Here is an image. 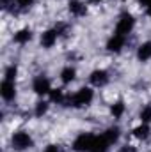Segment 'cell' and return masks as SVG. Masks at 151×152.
I'll return each instance as SVG.
<instances>
[{"label": "cell", "instance_id": "cell-1", "mask_svg": "<svg viewBox=\"0 0 151 152\" xmlns=\"http://www.w3.org/2000/svg\"><path fill=\"white\" fill-rule=\"evenodd\" d=\"M93 101H94V88L91 85H87V87L76 88L75 92H70L64 106H68L71 110H82V108L91 106Z\"/></svg>", "mask_w": 151, "mask_h": 152}, {"label": "cell", "instance_id": "cell-2", "mask_svg": "<svg viewBox=\"0 0 151 152\" xmlns=\"http://www.w3.org/2000/svg\"><path fill=\"white\" fill-rule=\"evenodd\" d=\"M11 149L16 152H25V151H30L32 147H34V136L29 133V131H25V129H16V131H13V134H11Z\"/></svg>", "mask_w": 151, "mask_h": 152}, {"label": "cell", "instance_id": "cell-3", "mask_svg": "<svg viewBox=\"0 0 151 152\" xmlns=\"http://www.w3.org/2000/svg\"><path fill=\"white\" fill-rule=\"evenodd\" d=\"M96 140H98V133H89V131L78 133L75 136V140L71 142V151L73 152H93L94 145H96Z\"/></svg>", "mask_w": 151, "mask_h": 152}, {"label": "cell", "instance_id": "cell-4", "mask_svg": "<svg viewBox=\"0 0 151 152\" xmlns=\"http://www.w3.org/2000/svg\"><path fill=\"white\" fill-rule=\"evenodd\" d=\"M135 25H137L135 16H133L130 11H123V12H119V16H117V20H115L114 32H117V34H121V36L130 37V36H132V32L135 30Z\"/></svg>", "mask_w": 151, "mask_h": 152}, {"label": "cell", "instance_id": "cell-5", "mask_svg": "<svg viewBox=\"0 0 151 152\" xmlns=\"http://www.w3.org/2000/svg\"><path fill=\"white\" fill-rule=\"evenodd\" d=\"M30 88H32V92H34L38 97H48V94L52 92L53 85H52V80L46 75H38V76L32 78Z\"/></svg>", "mask_w": 151, "mask_h": 152}, {"label": "cell", "instance_id": "cell-6", "mask_svg": "<svg viewBox=\"0 0 151 152\" xmlns=\"http://www.w3.org/2000/svg\"><path fill=\"white\" fill-rule=\"evenodd\" d=\"M110 81V73L103 67H98V69H93L89 73V85L93 88H103L107 87Z\"/></svg>", "mask_w": 151, "mask_h": 152}, {"label": "cell", "instance_id": "cell-7", "mask_svg": "<svg viewBox=\"0 0 151 152\" xmlns=\"http://www.w3.org/2000/svg\"><path fill=\"white\" fill-rule=\"evenodd\" d=\"M61 39V34L57 32L55 27H50V28H44L41 34H39V46L43 50H52Z\"/></svg>", "mask_w": 151, "mask_h": 152}, {"label": "cell", "instance_id": "cell-8", "mask_svg": "<svg viewBox=\"0 0 151 152\" xmlns=\"http://www.w3.org/2000/svg\"><path fill=\"white\" fill-rule=\"evenodd\" d=\"M126 42H128V37H126V36H121V34H117V32H112V34L109 36V39H107V42H105V48H107V51H110V53H121V51L124 50Z\"/></svg>", "mask_w": 151, "mask_h": 152}, {"label": "cell", "instance_id": "cell-9", "mask_svg": "<svg viewBox=\"0 0 151 152\" xmlns=\"http://www.w3.org/2000/svg\"><path fill=\"white\" fill-rule=\"evenodd\" d=\"M121 127L117 126V124H112V126H109V127H105L100 134L103 136V140L110 145V147H114V145H117V142L121 140Z\"/></svg>", "mask_w": 151, "mask_h": 152}, {"label": "cell", "instance_id": "cell-10", "mask_svg": "<svg viewBox=\"0 0 151 152\" xmlns=\"http://www.w3.org/2000/svg\"><path fill=\"white\" fill-rule=\"evenodd\" d=\"M0 96L5 103H11L16 99V81L11 80H2L0 83Z\"/></svg>", "mask_w": 151, "mask_h": 152}, {"label": "cell", "instance_id": "cell-11", "mask_svg": "<svg viewBox=\"0 0 151 152\" xmlns=\"http://www.w3.org/2000/svg\"><path fill=\"white\" fill-rule=\"evenodd\" d=\"M130 134H132V138H135V140H139V142H146L151 136V124L139 122L135 127L130 129Z\"/></svg>", "mask_w": 151, "mask_h": 152}, {"label": "cell", "instance_id": "cell-12", "mask_svg": "<svg viewBox=\"0 0 151 152\" xmlns=\"http://www.w3.org/2000/svg\"><path fill=\"white\" fill-rule=\"evenodd\" d=\"M32 37H34L32 28L23 27V28H18V30L13 34V42H16V44H20V46H25V44H29V42L32 41Z\"/></svg>", "mask_w": 151, "mask_h": 152}, {"label": "cell", "instance_id": "cell-13", "mask_svg": "<svg viewBox=\"0 0 151 152\" xmlns=\"http://www.w3.org/2000/svg\"><path fill=\"white\" fill-rule=\"evenodd\" d=\"M68 11L75 18H84L87 14V4L84 0H68Z\"/></svg>", "mask_w": 151, "mask_h": 152}, {"label": "cell", "instance_id": "cell-14", "mask_svg": "<svg viewBox=\"0 0 151 152\" xmlns=\"http://www.w3.org/2000/svg\"><path fill=\"white\" fill-rule=\"evenodd\" d=\"M135 58L142 64L151 60V41H142L135 50Z\"/></svg>", "mask_w": 151, "mask_h": 152}, {"label": "cell", "instance_id": "cell-15", "mask_svg": "<svg viewBox=\"0 0 151 152\" xmlns=\"http://www.w3.org/2000/svg\"><path fill=\"white\" fill-rule=\"evenodd\" d=\"M109 113H110L114 120H121L126 113V103L123 99H115L114 103L109 104Z\"/></svg>", "mask_w": 151, "mask_h": 152}, {"label": "cell", "instance_id": "cell-16", "mask_svg": "<svg viewBox=\"0 0 151 152\" xmlns=\"http://www.w3.org/2000/svg\"><path fill=\"white\" fill-rule=\"evenodd\" d=\"M76 67L73 66H64L61 71H59V80H61V83L66 87V85H71L73 81L76 80Z\"/></svg>", "mask_w": 151, "mask_h": 152}, {"label": "cell", "instance_id": "cell-17", "mask_svg": "<svg viewBox=\"0 0 151 152\" xmlns=\"http://www.w3.org/2000/svg\"><path fill=\"white\" fill-rule=\"evenodd\" d=\"M48 99L52 104H66V99H68V92L62 88V87H53L52 92L48 94Z\"/></svg>", "mask_w": 151, "mask_h": 152}, {"label": "cell", "instance_id": "cell-18", "mask_svg": "<svg viewBox=\"0 0 151 152\" xmlns=\"http://www.w3.org/2000/svg\"><path fill=\"white\" fill-rule=\"evenodd\" d=\"M50 106H52L50 99H43V97H39V101L34 104V117H36V118H43L44 115L50 112Z\"/></svg>", "mask_w": 151, "mask_h": 152}, {"label": "cell", "instance_id": "cell-19", "mask_svg": "<svg viewBox=\"0 0 151 152\" xmlns=\"http://www.w3.org/2000/svg\"><path fill=\"white\" fill-rule=\"evenodd\" d=\"M34 4H36V0H14L9 11H11L13 14H14V12H21V11H29Z\"/></svg>", "mask_w": 151, "mask_h": 152}, {"label": "cell", "instance_id": "cell-20", "mask_svg": "<svg viewBox=\"0 0 151 152\" xmlns=\"http://www.w3.org/2000/svg\"><path fill=\"white\" fill-rule=\"evenodd\" d=\"M18 73H20V67L16 64H9L5 69H4V80H11V81H16L18 78Z\"/></svg>", "mask_w": 151, "mask_h": 152}, {"label": "cell", "instance_id": "cell-21", "mask_svg": "<svg viewBox=\"0 0 151 152\" xmlns=\"http://www.w3.org/2000/svg\"><path fill=\"white\" fill-rule=\"evenodd\" d=\"M139 122L151 124V104H142V108L139 110Z\"/></svg>", "mask_w": 151, "mask_h": 152}, {"label": "cell", "instance_id": "cell-22", "mask_svg": "<svg viewBox=\"0 0 151 152\" xmlns=\"http://www.w3.org/2000/svg\"><path fill=\"white\" fill-rule=\"evenodd\" d=\"M115 152H139V151H137V147H135V145H132V143H124V145L117 147V151H115Z\"/></svg>", "mask_w": 151, "mask_h": 152}, {"label": "cell", "instance_id": "cell-23", "mask_svg": "<svg viewBox=\"0 0 151 152\" xmlns=\"http://www.w3.org/2000/svg\"><path fill=\"white\" fill-rule=\"evenodd\" d=\"M43 152H62V151H61V147H59L57 143H48V145L43 149Z\"/></svg>", "mask_w": 151, "mask_h": 152}, {"label": "cell", "instance_id": "cell-24", "mask_svg": "<svg viewBox=\"0 0 151 152\" xmlns=\"http://www.w3.org/2000/svg\"><path fill=\"white\" fill-rule=\"evenodd\" d=\"M137 2H139V5H141L142 9H146V7L151 5V0H137Z\"/></svg>", "mask_w": 151, "mask_h": 152}, {"label": "cell", "instance_id": "cell-25", "mask_svg": "<svg viewBox=\"0 0 151 152\" xmlns=\"http://www.w3.org/2000/svg\"><path fill=\"white\" fill-rule=\"evenodd\" d=\"M144 14H146L148 18H151V5H150V7H146V9H144Z\"/></svg>", "mask_w": 151, "mask_h": 152}, {"label": "cell", "instance_id": "cell-26", "mask_svg": "<svg viewBox=\"0 0 151 152\" xmlns=\"http://www.w3.org/2000/svg\"><path fill=\"white\" fill-rule=\"evenodd\" d=\"M93 4H101V2H105V0H91Z\"/></svg>", "mask_w": 151, "mask_h": 152}, {"label": "cell", "instance_id": "cell-27", "mask_svg": "<svg viewBox=\"0 0 151 152\" xmlns=\"http://www.w3.org/2000/svg\"><path fill=\"white\" fill-rule=\"evenodd\" d=\"M150 152H151V151H150Z\"/></svg>", "mask_w": 151, "mask_h": 152}]
</instances>
